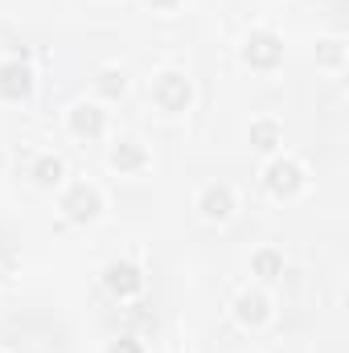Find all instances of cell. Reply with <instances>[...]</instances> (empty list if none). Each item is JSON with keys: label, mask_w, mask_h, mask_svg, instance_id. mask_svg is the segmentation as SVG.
<instances>
[{"label": "cell", "mask_w": 349, "mask_h": 353, "mask_svg": "<svg viewBox=\"0 0 349 353\" xmlns=\"http://www.w3.org/2000/svg\"><path fill=\"white\" fill-rule=\"evenodd\" d=\"M33 176H37L41 185H54V181L62 176V161H54V157H46V161H37V169H33Z\"/></svg>", "instance_id": "obj_13"}, {"label": "cell", "mask_w": 349, "mask_h": 353, "mask_svg": "<svg viewBox=\"0 0 349 353\" xmlns=\"http://www.w3.org/2000/svg\"><path fill=\"white\" fill-rule=\"evenodd\" d=\"M263 316H267V300H263L259 292L239 296V321L243 325H263Z\"/></svg>", "instance_id": "obj_9"}, {"label": "cell", "mask_w": 349, "mask_h": 353, "mask_svg": "<svg viewBox=\"0 0 349 353\" xmlns=\"http://www.w3.org/2000/svg\"><path fill=\"white\" fill-rule=\"evenodd\" d=\"M247 62L251 66H275L279 62V41L271 37V33H255V37H247Z\"/></svg>", "instance_id": "obj_4"}, {"label": "cell", "mask_w": 349, "mask_h": 353, "mask_svg": "<svg viewBox=\"0 0 349 353\" xmlns=\"http://www.w3.org/2000/svg\"><path fill=\"white\" fill-rule=\"evenodd\" d=\"M62 210H66L74 222H87V218H94V214H99V193H94V189H87V185H74V189L66 193Z\"/></svg>", "instance_id": "obj_2"}, {"label": "cell", "mask_w": 349, "mask_h": 353, "mask_svg": "<svg viewBox=\"0 0 349 353\" xmlns=\"http://www.w3.org/2000/svg\"><path fill=\"white\" fill-rule=\"evenodd\" d=\"M267 185H271V193L288 197V193H296V189H300V169H296L292 161H275V165L267 169Z\"/></svg>", "instance_id": "obj_5"}, {"label": "cell", "mask_w": 349, "mask_h": 353, "mask_svg": "<svg viewBox=\"0 0 349 353\" xmlns=\"http://www.w3.org/2000/svg\"><path fill=\"white\" fill-rule=\"evenodd\" d=\"M70 128H74L79 136H99V132H103V111H99V107H74Z\"/></svg>", "instance_id": "obj_8"}, {"label": "cell", "mask_w": 349, "mask_h": 353, "mask_svg": "<svg viewBox=\"0 0 349 353\" xmlns=\"http://www.w3.org/2000/svg\"><path fill=\"white\" fill-rule=\"evenodd\" d=\"M321 62H341V41H325V50H321Z\"/></svg>", "instance_id": "obj_15"}, {"label": "cell", "mask_w": 349, "mask_h": 353, "mask_svg": "<svg viewBox=\"0 0 349 353\" xmlns=\"http://www.w3.org/2000/svg\"><path fill=\"white\" fill-rule=\"evenodd\" d=\"M255 275H263V279L283 275V259H279L275 251H259V255H255Z\"/></svg>", "instance_id": "obj_12"}, {"label": "cell", "mask_w": 349, "mask_h": 353, "mask_svg": "<svg viewBox=\"0 0 349 353\" xmlns=\"http://www.w3.org/2000/svg\"><path fill=\"white\" fill-rule=\"evenodd\" d=\"M152 4H157V8H173L177 0H152Z\"/></svg>", "instance_id": "obj_17"}, {"label": "cell", "mask_w": 349, "mask_h": 353, "mask_svg": "<svg viewBox=\"0 0 349 353\" xmlns=\"http://www.w3.org/2000/svg\"><path fill=\"white\" fill-rule=\"evenodd\" d=\"M251 144H255L259 152H271V148L279 144V128H275V123H255V128H251Z\"/></svg>", "instance_id": "obj_11"}, {"label": "cell", "mask_w": 349, "mask_h": 353, "mask_svg": "<svg viewBox=\"0 0 349 353\" xmlns=\"http://www.w3.org/2000/svg\"><path fill=\"white\" fill-rule=\"evenodd\" d=\"M29 87H33L29 66H21V62L0 66V94H4V99H21V94H29Z\"/></svg>", "instance_id": "obj_3"}, {"label": "cell", "mask_w": 349, "mask_h": 353, "mask_svg": "<svg viewBox=\"0 0 349 353\" xmlns=\"http://www.w3.org/2000/svg\"><path fill=\"white\" fill-rule=\"evenodd\" d=\"M123 87H128V83H123V74H115V70H107V74L99 79V90H103V94H119Z\"/></svg>", "instance_id": "obj_14"}, {"label": "cell", "mask_w": 349, "mask_h": 353, "mask_svg": "<svg viewBox=\"0 0 349 353\" xmlns=\"http://www.w3.org/2000/svg\"><path fill=\"white\" fill-rule=\"evenodd\" d=\"M157 103H161L165 111H185V107H189V83H185L181 74H161V83H157Z\"/></svg>", "instance_id": "obj_1"}, {"label": "cell", "mask_w": 349, "mask_h": 353, "mask_svg": "<svg viewBox=\"0 0 349 353\" xmlns=\"http://www.w3.org/2000/svg\"><path fill=\"white\" fill-rule=\"evenodd\" d=\"M230 210H235V201H230V189L226 185H210L206 193H201V214L206 218H230Z\"/></svg>", "instance_id": "obj_7"}, {"label": "cell", "mask_w": 349, "mask_h": 353, "mask_svg": "<svg viewBox=\"0 0 349 353\" xmlns=\"http://www.w3.org/2000/svg\"><path fill=\"white\" fill-rule=\"evenodd\" d=\"M111 353H140V345H136L132 337H123V341H115V345H111Z\"/></svg>", "instance_id": "obj_16"}, {"label": "cell", "mask_w": 349, "mask_h": 353, "mask_svg": "<svg viewBox=\"0 0 349 353\" xmlns=\"http://www.w3.org/2000/svg\"><path fill=\"white\" fill-rule=\"evenodd\" d=\"M107 288L119 292V296H132V292L144 288V279H140V271H136L132 263H111L107 267Z\"/></svg>", "instance_id": "obj_6"}, {"label": "cell", "mask_w": 349, "mask_h": 353, "mask_svg": "<svg viewBox=\"0 0 349 353\" xmlns=\"http://www.w3.org/2000/svg\"><path fill=\"white\" fill-rule=\"evenodd\" d=\"M111 165H115V169H140V165H144V148L132 144V140H123V144L111 152Z\"/></svg>", "instance_id": "obj_10"}]
</instances>
